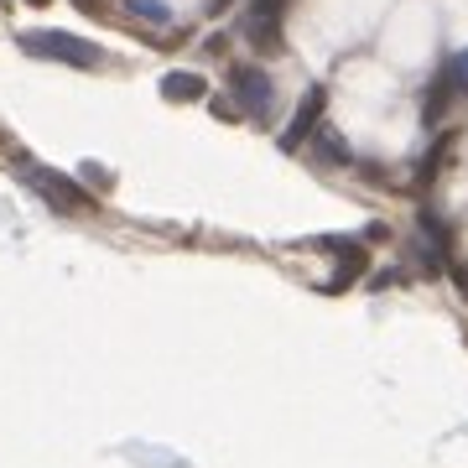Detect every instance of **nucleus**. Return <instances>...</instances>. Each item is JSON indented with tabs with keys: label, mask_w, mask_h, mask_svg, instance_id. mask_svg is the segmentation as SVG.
I'll list each match as a JSON object with an SVG mask.
<instances>
[{
	"label": "nucleus",
	"mask_w": 468,
	"mask_h": 468,
	"mask_svg": "<svg viewBox=\"0 0 468 468\" xmlns=\"http://www.w3.org/2000/svg\"><path fill=\"white\" fill-rule=\"evenodd\" d=\"M21 48L32 58H52V63L68 68H94L100 63V48L84 42V37H68V32H21Z\"/></svg>",
	"instance_id": "f257e3e1"
},
{
	"label": "nucleus",
	"mask_w": 468,
	"mask_h": 468,
	"mask_svg": "<svg viewBox=\"0 0 468 468\" xmlns=\"http://www.w3.org/2000/svg\"><path fill=\"white\" fill-rule=\"evenodd\" d=\"M282 5L286 0H255L250 11H245V37H250L255 48H276L282 42Z\"/></svg>",
	"instance_id": "f03ea898"
},
{
	"label": "nucleus",
	"mask_w": 468,
	"mask_h": 468,
	"mask_svg": "<svg viewBox=\"0 0 468 468\" xmlns=\"http://www.w3.org/2000/svg\"><path fill=\"white\" fill-rule=\"evenodd\" d=\"M323 104H328V94L323 89H307L302 94V104H297V115H292V125L282 131V151H297L307 135H313V125H318V115H323Z\"/></svg>",
	"instance_id": "7ed1b4c3"
},
{
	"label": "nucleus",
	"mask_w": 468,
	"mask_h": 468,
	"mask_svg": "<svg viewBox=\"0 0 468 468\" xmlns=\"http://www.w3.org/2000/svg\"><path fill=\"white\" fill-rule=\"evenodd\" d=\"M32 187H37V198H48V203H58V208H89V198H84V187H73L68 177H58V172H32Z\"/></svg>",
	"instance_id": "20e7f679"
},
{
	"label": "nucleus",
	"mask_w": 468,
	"mask_h": 468,
	"mask_svg": "<svg viewBox=\"0 0 468 468\" xmlns=\"http://www.w3.org/2000/svg\"><path fill=\"white\" fill-rule=\"evenodd\" d=\"M234 94H239V104L250 115H266L271 110V79L261 68H234Z\"/></svg>",
	"instance_id": "39448f33"
},
{
	"label": "nucleus",
	"mask_w": 468,
	"mask_h": 468,
	"mask_svg": "<svg viewBox=\"0 0 468 468\" xmlns=\"http://www.w3.org/2000/svg\"><path fill=\"white\" fill-rule=\"evenodd\" d=\"M162 94L193 104V100H208V84H203L198 73H167V79H162Z\"/></svg>",
	"instance_id": "423d86ee"
},
{
	"label": "nucleus",
	"mask_w": 468,
	"mask_h": 468,
	"mask_svg": "<svg viewBox=\"0 0 468 468\" xmlns=\"http://www.w3.org/2000/svg\"><path fill=\"white\" fill-rule=\"evenodd\" d=\"M125 5H131L135 16H146V21H172V11L162 5V0H125Z\"/></svg>",
	"instance_id": "0eeeda50"
},
{
	"label": "nucleus",
	"mask_w": 468,
	"mask_h": 468,
	"mask_svg": "<svg viewBox=\"0 0 468 468\" xmlns=\"http://www.w3.org/2000/svg\"><path fill=\"white\" fill-rule=\"evenodd\" d=\"M452 79V89H468V52H458V58H448V68H442Z\"/></svg>",
	"instance_id": "6e6552de"
},
{
	"label": "nucleus",
	"mask_w": 468,
	"mask_h": 468,
	"mask_svg": "<svg viewBox=\"0 0 468 468\" xmlns=\"http://www.w3.org/2000/svg\"><path fill=\"white\" fill-rule=\"evenodd\" d=\"M318 146L328 151V156H334V162H344V141H338V135H318Z\"/></svg>",
	"instance_id": "1a4fd4ad"
},
{
	"label": "nucleus",
	"mask_w": 468,
	"mask_h": 468,
	"mask_svg": "<svg viewBox=\"0 0 468 468\" xmlns=\"http://www.w3.org/2000/svg\"><path fill=\"white\" fill-rule=\"evenodd\" d=\"M458 282H463V292H468V271H458Z\"/></svg>",
	"instance_id": "9d476101"
},
{
	"label": "nucleus",
	"mask_w": 468,
	"mask_h": 468,
	"mask_svg": "<svg viewBox=\"0 0 468 468\" xmlns=\"http://www.w3.org/2000/svg\"><path fill=\"white\" fill-rule=\"evenodd\" d=\"M32 5H48V0H32Z\"/></svg>",
	"instance_id": "9b49d317"
}]
</instances>
